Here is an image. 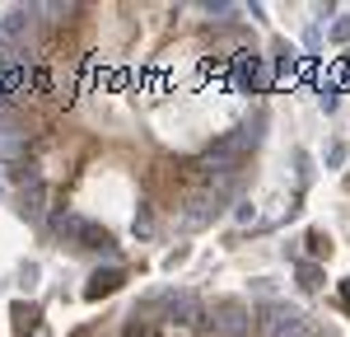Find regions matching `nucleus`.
I'll list each match as a JSON object with an SVG mask.
<instances>
[{"label":"nucleus","instance_id":"7","mask_svg":"<svg viewBox=\"0 0 350 337\" xmlns=\"http://www.w3.org/2000/svg\"><path fill=\"white\" fill-rule=\"evenodd\" d=\"M10 319H14V333H38L42 328V314H38V305H28V300H14L10 305Z\"/></svg>","mask_w":350,"mask_h":337},{"label":"nucleus","instance_id":"2","mask_svg":"<svg viewBox=\"0 0 350 337\" xmlns=\"http://www.w3.org/2000/svg\"><path fill=\"white\" fill-rule=\"evenodd\" d=\"M247 323H252V314H247L243 300H219V305L211 309V333L215 337H243Z\"/></svg>","mask_w":350,"mask_h":337},{"label":"nucleus","instance_id":"14","mask_svg":"<svg viewBox=\"0 0 350 337\" xmlns=\"http://www.w3.org/2000/svg\"><path fill=\"white\" fill-rule=\"evenodd\" d=\"M150 229H154V216H150V211H140V216H135V234H150Z\"/></svg>","mask_w":350,"mask_h":337},{"label":"nucleus","instance_id":"4","mask_svg":"<svg viewBox=\"0 0 350 337\" xmlns=\"http://www.w3.org/2000/svg\"><path fill=\"white\" fill-rule=\"evenodd\" d=\"M24 150H28V132H19V122H0V160L19 164Z\"/></svg>","mask_w":350,"mask_h":337},{"label":"nucleus","instance_id":"10","mask_svg":"<svg viewBox=\"0 0 350 337\" xmlns=\"http://www.w3.org/2000/svg\"><path fill=\"white\" fill-rule=\"evenodd\" d=\"M299 286H304V290H318V286H323V267H318V262H299Z\"/></svg>","mask_w":350,"mask_h":337},{"label":"nucleus","instance_id":"9","mask_svg":"<svg viewBox=\"0 0 350 337\" xmlns=\"http://www.w3.org/2000/svg\"><path fill=\"white\" fill-rule=\"evenodd\" d=\"M42 178H33V183H28V192L19 197V201H24V206H19V211H24V216H33V221H38V216H42Z\"/></svg>","mask_w":350,"mask_h":337},{"label":"nucleus","instance_id":"5","mask_svg":"<svg viewBox=\"0 0 350 337\" xmlns=\"http://www.w3.org/2000/svg\"><path fill=\"white\" fill-rule=\"evenodd\" d=\"M24 89H28V66H19V61H5V66H0V103L19 99Z\"/></svg>","mask_w":350,"mask_h":337},{"label":"nucleus","instance_id":"11","mask_svg":"<svg viewBox=\"0 0 350 337\" xmlns=\"http://www.w3.org/2000/svg\"><path fill=\"white\" fill-rule=\"evenodd\" d=\"M19 286H24V290H33V286H38V267H33V262H28V267H19Z\"/></svg>","mask_w":350,"mask_h":337},{"label":"nucleus","instance_id":"6","mask_svg":"<svg viewBox=\"0 0 350 337\" xmlns=\"http://www.w3.org/2000/svg\"><path fill=\"white\" fill-rule=\"evenodd\" d=\"M122 281H126V272L122 267H98L94 277H89V286H84V300H103V295H112V290H122Z\"/></svg>","mask_w":350,"mask_h":337},{"label":"nucleus","instance_id":"3","mask_svg":"<svg viewBox=\"0 0 350 337\" xmlns=\"http://www.w3.org/2000/svg\"><path fill=\"white\" fill-rule=\"evenodd\" d=\"M201 300L191 295V290H178V295H168V323H178V328H191V323H201Z\"/></svg>","mask_w":350,"mask_h":337},{"label":"nucleus","instance_id":"12","mask_svg":"<svg viewBox=\"0 0 350 337\" xmlns=\"http://www.w3.org/2000/svg\"><path fill=\"white\" fill-rule=\"evenodd\" d=\"M318 108H323V112H336V89H323V94H318Z\"/></svg>","mask_w":350,"mask_h":337},{"label":"nucleus","instance_id":"1","mask_svg":"<svg viewBox=\"0 0 350 337\" xmlns=\"http://www.w3.org/2000/svg\"><path fill=\"white\" fill-rule=\"evenodd\" d=\"M219 211H224V192H215V188H201L196 197H187V201H183V216H178V225H183V229H206V225L215 221Z\"/></svg>","mask_w":350,"mask_h":337},{"label":"nucleus","instance_id":"15","mask_svg":"<svg viewBox=\"0 0 350 337\" xmlns=\"http://www.w3.org/2000/svg\"><path fill=\"white\" fill-rule=\"evenodd\" d=\"M308 249H313V253L327 249V234H323V229H313V234H308Z\"/></svg>","mask_w":350,"mask_h":337},{"label":"nucleus","instance_id":"13","mask_svg":"<svg viewBox=\"0 0 350 337\" xmlns=\"http://www.w3.org/2000/svg\"><path fill=\"white\" fill-rule=\"evenodd\" d=\"M332 42H350V19H341V24H332Z\"/></svg>","mask_w":350,"mask_h":337},{"label":"nucleus","instance_id":"8","mask_svg":"<svg viewBox=\"0 0 350 337\" xmlns=\"http://www.w3.org/2000/svg\"><path fill=\"white\" fill-rule=\"evenodd\" d=\"M275 337H318V333H313V323H308L299 309H290V314H285V323L275 328Z\"/></svg>","mask_w":350,"mask_h":337}]
</instances>
